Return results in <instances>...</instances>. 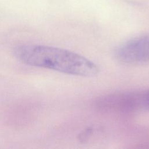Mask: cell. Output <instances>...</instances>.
Returning <instances> with one entry per match:
<instances>
[{"label":"cell","mask_w":149,"mask_h":149,"mask_svg":"<svg viewBox=\"0 0 149 149\" xmlns=\"http://www.w3.org/2000/svg\"><path fill=\"white\" fill-rule=\"evenodd\" d=\"M15 57L22 63L61 73L84 77L99 72L96 63L74 52L55 47L22 44L13 49Z\"/></svg>","instance_id":"obj_1"},{"label":"cell","mask_w":149,"mask_h":149,"mask_svg":"<svg viewBox=\"0 0 149 149\" xmlns=\"http://www.w3.org/2000/svg\"><path fill=\"white\" fill-rule=\"evenodd\" d=\"M95 106L100 111L110 112L149 111V90L103 95L96 100Z\"/></svg>","instance_id":"obj_2"},{"label":"cell","mask_w":149,"mask_h":149,"mask_svg":"<svg viewBox=\"0 0 149 149\" xmlns=\"http://www.w3.org/2000/svg\"><path fill=\"white\" fill-rule=\"evenodd\" d=\"M115 57L124 64L137 65L149 62V35L130 39L120 44Z\"/></svg>","instance_id":"obj_3"}]
</instances>
